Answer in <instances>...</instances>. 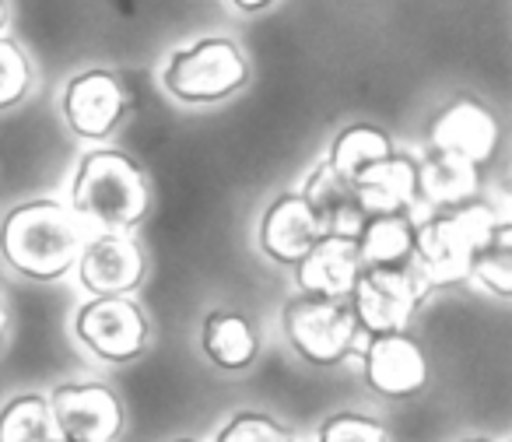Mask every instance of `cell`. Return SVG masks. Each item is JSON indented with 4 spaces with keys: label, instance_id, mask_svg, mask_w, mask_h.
Instances as JSON below:
<instances>
[{
    "label": "cell",
    "instance_id": "cell-1",
    "mask_svg": "<svg viewBox=\"0 0 512 442\" xmlns=\"http://www.w3.org/2000/svg\"><path fill=\"white\" fill-rule=\"evenodd\" d=\"M81 232L64 200L36 197L11 207L0 221V257L29 281H57L78 264Z\"/></svg>",
    "mask_w": 512,
    "mask_h": 442
},
{
    "label": "cell",
    "instance_id": "cell-2",
    "mask_svg": "<svg viewBox=\"0 0 512 442\" xmlns=\"http://www.w3.org/2000/svg\"><path fill=\"white\" fill-rule=\"evenodd\" d=\"M74 214L109 232H130L151 207V186L144 169L116 148H92L78 162L71 183Z\"/></svg>",
    "mask_w": 512,
    "mask_h": 442
},
{
    "label": "cell",
    "instance_id": "cell-3",
    "mask_svg": "<svg viewBox=\"0 0 512 442\" xmlns=\"http://www.w3.org/2000/svg\"><path fill=\"white\" fill-rule=\"evenodd\" d=\"M495 211L484 200L453 207V211H432L425 221L414 225V271L428 288L453 285L467 278L470 253L495 225Z\"/></svg>",
    "mask_w": 512,
    "mask_h": 442
},
{
    "label": "cell",
    "instance_id": "cell-4",
    "mask_svg": "<svg viewBox=\"0 0 512 442\" xmlns=\"http://www.w3.org/2000/svg\"><path fill=\"white\" fill-rule=\"evenodd\" d=\"M165 92L186 106L225 102L249 85V60L228 36H204L193 46L172 50L162 71Z\"/></svg>",
    "mask_w": 512,
    "mask_h": 442
},
{
    "label": "cell",
    "instance_id": "cell-5",
    "mask_svg": "<svg viewBox=\"0 0 512 442\" xmlns=\"http://www.w3.org/2000/svg\"><path fill=\"white\" fill-rule=\"evenodd\" d=\"M281 327H285L295 355L309 365H320V369H330V365L355 355V341L362 334L348 299H327V295L309 292L285 299Z\"/></svg>",
    "mask_w": 512,
    "mask_h": 442
},
{
    "label": "cell",
    "instance_id": "cell-6",
    "mask_svg": "<svg viewBox=\"0 0 512 442\" xmlns=\"http://www.w3.org/2000/svg\"><path fill=\"white\" fill-rule=\"evenodd\" d=\"M432 288L421 281L414 264L407 267H362L348 302L355 309V320L362 334H393L407 330L418 313V306L428 299Z\"/></svg>",
    "mask_w": 512,
    "mask_h": 442
},
{
    "label": "cell",
    "instance_id": "cell-7",
    "mask_svg": "<svg viewBox=\"0 0 512 442\" xmlns=\"http://www.w3.org/2000/svg\"><path fill=\"white\" fill-rule=\"evenodd\" d=\"M78 341L109 365H127L148 351V316L130 295H92L74 316Z\"/></svg>",
    "mask_w": 512,
    "mask_h": 442
},
{
    "label": "cell",
    "instance_id": "cell-8",
    "mask_svg": "<svg viewBox=\"0 0 512 442\" xmlns=\"http://www.w3.org/2000/svg\"><path fill=\"white\" fill-rule=\"evenodd\" d=\"M60 109H64L67 127L85 141H106L116 134L130 109L127 85L120 74L106 71V67H92V71L74 74L64 85L60 95Z\"/></svg>",
    "mask_w": 512,
    "mask_h": 442
},
{
    "label": "cell",
    "instance_id": "cell-9",
    "mask_svg": "<svg viewBox=\"0 0 512 442\" xmlns=\"http://www.w3.org/2000/svg\"><path fill=\"white\" fill-rule=\"evenodd\" d=\"M50 414L57 435L78 442H116L123 432V404L106 383H60L53 386Z\"/></svg>",
    "mask_w": 512,
    "mask_h": 442
},
{
    "label": "cell",
    "instance_id": "cell-10",
    "mask_svg": "<svg viewBox=\"0 0 512 442\" xmlns=\"http://www.w3.org/2000/svg\"><path fill=\"white\" fill-rule=\"evenodd\" d=\"M78 278L88 295H130L141 288L148 260L130 232L102 229L95 239L81 243Z\"/></svg>",
    "mask_w": 512,
    "mask_h": 442
},
{
    "label": "cell",
    "instance_id": "cell-11",
    "mask_svg": "<svg viewBox=\"0 0 512 442\" xmlns=\"http://www.w3.org/2000/svg\"><path fill=\"white\" fill-rule=\"evenodd\" d=\"M362 376L379 397H414L428 386V355L407 330L372 334L362 355Z\"/></svg>",
    "mask_w": 512,
    "mask_h": 442
},
{
    "label": "cell",
    "instance_id": "cell-12",
    "mask_svg": "<svg viewBox=\"0 0 512 442\" xmlns=\"http://www.w3.org/2000/svg\"><path fill=\"white\" fill-rule=\"evenodd\" d=\"M323 236L327 232H323L320 214L302 193L292 190L278 193L260 218V250L281 267H295Z\"/></svg>",
    "mask_w": 512,
    "mask_h": 442
},
{
    "label": "cell",
    "instance_id": "cell-13",
    "mask_svg": "<svg viewBox=\"0 0 512 442\" xmlns=\"http://www.w3.org/2000/svg\"><path fill=\"white\" fill-rule=\"evenodd\" d=\"M428 148L460 155L474 165L491 162L498 151V120L477 99H453L428 123Z\"/></svg>",
    "mask_w": 512,
    "mask_h": 442
},
{
    "label": "cell",
    "instance_id": "cell-14",
    "mask_svg": "<svg viewBox=\"0 0 512 442\" xmlns=\"http://www.w3.org/2000/svg\"><path fill=\"white\" fill-rule=\"evenodd\" d=\"M292 271L299 281V292L348 299L358 274H362V257H358V246L351 239L323 236Z\"/></svg>",
    "mask_w": 512,
    "mask_h": 442
},
{
    "label": "cell",
    "instance_id": "cell-15",
    "mask_svg": "<svg viewBox=\"0 0 512 442\" xmlns=\"http://www.w3.org/2000/svg\"><path fill=\"white\" fill-rule=\"evenodd\" d=\"M418 200H425L435 211L474 204L481 200V165L449 155V151L428 148L418 162Z\"/></svg>",
    "mask_w": 512,
    "mask_h": 442
},
{
    "label": "cell",
    "instance_id": "cell-16",
    "mask_svg": "<svg viewBox=\"0 0 512 442\" xmlns=\"http://www.w3.org/2000/svg\"><path fill=\"white\" fill-rule=\"evenodd\" d=\"M302 197H306L309 204H313V211L320 214L327 236H341V239H351V243H355L362 225L369 221L362 200H358L355 183L341 179L327 162H320L313 172H309Z\"/></svg>",
    "mask_w": 512,
    "mask_h": 442
},
{
    "label": "cell",
    "instance_id": "cell-17",
    "mask_svg": "<svg viewBox=\"0 0 512 442\" xmlns=\"http://www.w3.org/2000/svg\"><path fill=\"white\" fill-rule=\"evenodd\" d=\"M200 351L221 372H246L260 355V337L239 309H211L200 327Z\"/></svg>",
    "mask_w": 512,
    "mask_h": 442
},
{
    "label": "cell",
    "instance_id": "cell-18",
    "mask_svg": "<svg viewBox=\"0 0 512 442\" xmlns=\"http://www.w3.org/2000/svg\"><path fill=\"white\" fill-rule=\"evenodd\" d=\"M358 200H362L365 214H397L411 211L418 200V158L393 151L379 165H372L362 179L355 183Z\"/></svg>",
    "mask_w": 512,
    "mask_h": 442
},
{
    "label": "cell",
    "instance_id": "cell-19",
    "mask_svg": "<svg viewBox=\"0 0 512 442\" xmlns=\"http://www.w3.org/2000/svg\"><path fill=\"white\" fill-rule=\"evenodd\" d=\"M414 225L411 211L372 214L358 232L355 246L362 267H407L414 257Z\"/></svg>",
    "mask_w": 512,
    "mask_h": 442
},
{
    "label": "cell",
    "instance_id": "cell-20",
    "mask_svg": "<svg viewBox=\"0 0 512 442\" xmlns=\"http://www.w3.org/2000/svg\"><path fill=\"white\" fill-rule=\"evenodd\" d=\"M393 151L397 148H393L390 134H386L383 127H376V123H351V127H344L341 134L334 137L327 165L341 179L358 183L372 165H379L383 158H390Z\"/></svg>",
    "mask_w": 512,
    "mask_h": 442
},
{
    "label": "cell",
    "instance_id": "cell-21",
    "mask_svg": "<svg viewBox=\"0 0 512 442\" xmlns=\"http://www.w3.org/2000/svg\"><path fill=\"white\" fill-rule=\"evenodd\" d=\"M467 278H474L477 285H484L498 299L512 295V225L498 218L491 225L488 236L477 243V250L470 253Z\"/></svg>",
    "mask_w": 512,
    "mask_h": 442
},
{
    "label": "cell",
    "instance_id": "cell-22",
    "mask_svg": "<svg viewBox=\"0 0 512 442\" xmlns=\"http://www.w3.org/2000/svg\"><path fill=\"white\" fill-rule=\"evenodd\" d=\"M0 442H57L50 400L43 393H18L0 407Z\"/></svg>",
    "mask_w": 512,
    "mask_h": 442
},
{
    "label": "cell",
    "instance_id": "cell-23",
    "mask_svg": "<svg viewBox=\"0 0 512 442\" xmlns=\"http://www.w3.org/2000/svg\"><path fill=\"white\" fill-rule=\"evenodd\" d=\"M32 81H36V71H32V60L22 50V43L0 36V113L22 106L32 92Z\"/></svg>",
    "mask_w": 512,
    "mask_h": 442
},
{
    "label": "cell",
    "instance_id": "cell-24",
    "mask_svg": "<svg viewBox=\"0 0 512 442\" xmlns=\"http://www.w3.org/2000/svg\"><path fill=\"white\" fill-rule=\"evenodd\" d=\"M214 442H295V432L264 411H239L218 428Z\"/></svg>",
    "mask_w": 512,
    "mask_h": 442
},
{
    "label": "cell",
    "instance_id": "cell-25",
    "mask_svg": "<svg viewBox=\"0 0 512 442\" xmlns=\"http://www.w3.org/2000/svg\"><path fill=\"white\" fill-rule=\"evenodd\" d=\"M316 442H390L383 421L358 411H337L316 432Z\"/></svg>",
    "mask_w": 512,
    "mask_h": 442
},
{
    "label": "cell",
    "instance_id": "cell-26",
    "mask_svg": "<svg viewBox=\"0 0 512 442\" xmlns=\"http://www.w3.org/2000/svg\"><path fill=\"white\" fill-rule=\"evenodd\" d=\"M235 11H242V15H260V11H267V8H274L278 0H228Z\"/></svg>",
    "mask_w": 512,
    "mask_h": 442
},
{
    "label": "cell",
    "instance_id": "cell-27",
    "mask_svg": "<svg viewBox=\"0 0 512 442\" xmlns=\"http://www.w3.org/2000/svg\"><path fill=\"white\" fill-rule=\"evenodd\" d=\"M4 337H8V306L0 302V344H4Z\"/></svg>",
    "mask_w": 512,
    "mask_h": 442
},
{
    "label": "cell",
    "instance_id": "cell-28",
    "mask_svg": "<svg viewBox=\"0 0 512 442\" xmlns=\"http://www.w3.org/2000/svg\"><path fill=\"white\" fill-rule=\"evenodd\" d=\"M8 18H11L8 0H0V36H4V29H8Z\"/></svg>",
    "mask_w": 512,
    "mask_h": 442
},
{
    "label": "cell",
    "instance_id": "cell-29",
    "mask_svg": "<svg viewBox=\"0 0 512 442\" xmlns=\"http://www.w3.org/2000/svg\"><path fill=\"white\" fill-rule=\"evenodd\" d=\"M460 442H491V439H460Z\"/></svg>",
    "mask_w": 512,
    "mask_h": 442
},
{
    "label": "cell",
    "instance_id": "cell-30",
    "mask_svg": "<svg viewBox=\"0 0 512 442\" xmlns=\"http://www.w3.org/2000/svg\"><path fill=\"white\" fill-rule=\"evenodd\" d=\"M57 442H78V439H64V435H57Z\"/></svg>",
    "mask_w": 512,
    "mask_h": 442
},
{
    "label": "cell",
    "instance_id": "cell-31",
    "mask_svg": "<svg viewBox=\"0 0 512 442\" xmlns=\"http://www.w3.org/2000/svg\"><path fill=\"white\" fill-rule=\"evenodd\" d=\"M172 442H197V439H172Z\"/></svg>",
    "mask_w": 512,
    "mask_h": 442
}]
</instances>
